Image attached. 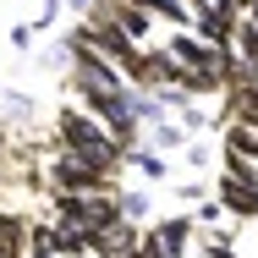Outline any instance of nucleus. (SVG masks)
Returning a JSON list of instances; mask_svg holds the SVG:
<instances>
[{
  "label": "nucleus",
  "instance_id": "obj_1",
  "mask_svg": "<svg viewBox=\"0 0 258 258\" xmlns=\"http://www.w3.org/2000/svg\"><path fill=\"white\" fill-rule=\"evenodd\" d=\"M55 143H60V149H72V154H83V159H94L110 181L126 170V149L104 132L88 110H77V104H66V110L55 115Z\"/></svg>",
  "mask_w": 258,
  "mask_h": 258
},
{
  "label": "nucleus",
  "instance_id": "obj_2",
  "mask_svg": "<svg viewBox=\"0 0 258 258\" xmlns=\"http://www.w3.org/2000/svg\"><path fill=\"white\" fill-rule=\"evenodd\" d=\"M50 187H55V192H110V176H104L94 159L72 154V149H55V159H50Z\"/></svg>",
  "mask_w": 258,
  "mask_h": 258
},
{
  "label": "nucleus",
  "instance_id": "obj_3",
  "mask_svg": "<svg viewBox=\"0 0 258 258\" xmlns=\"http://www.w3.org/2000/svg\"><path fill=\"white\" fill-rule=\"evenodd\" d=\"M192 231H198L192 214H165V220L154 225L159 253H165V258H187V253H192Z\"/></svg>",
  "mask_w": 258,
  "mask_h": 258
},
{
  "label": "nucleus",
  "instance_id": "obj_4",
  "mask_svg": "<svg viewBox=\"0 0 258 258\" xmlns=\"http://www.w3.org/2000/svg\"><path fill=\"white\" fill-rule=\"evenodd\" d=\"M220 204L242 220H258V187L253 181H236V176H220Z\"/></svg>",
  "mask_w": 258,
  "mask_h": 258
},
{
  "label": "nucleus",
  "instance_id": "obj_5",
  "mask_svg": "<svg viewBox=\"0 0 258 258\" xmlns=\"http://www.w3.org/2000/svg\"><path fill=\"white\" fill-rule=\"evenodd\" d=\"M225 154H242V159L258 165V126L253 121H231L225 126Z\"/></svg>",
  "mask_w": 258,
  "mask_h": 258
},
{
  "label": "nucleus",
  "instance_id": "obj_6",
  "mask_svg": "<svg viewBox=\"0 0 258 258\" xmlns=\"http://www.w3.org/2000/svg\"><path fill=\"white\" fill-rule=\"evenodd\" d=\"M192 138H187V126H176V121H159V126H149V149L154 154H176V149H187Z\"/></svg>",
  "mask_w": 258,
  "mask_h": 258
},
{
  "label": "nucleus",
  "instance_id": "obj_7",
  "mask_svg": "<svg viewBox=\"0 0 258 258\" xmlns=\"http://www.w3.org/2000/svg\"><path fill=\"white\" fill-rule=\"evenodd\" d=\"M126 165H132L143 181H170V165H165V154H154V149H132Z\"/></svg>",
  "mask_w": 258,
  "mask_h": 258
},
{
  "label": "nucleus",
  "instance_id": "obj_8",
  "mask_svg": "<svg viewBox=\"0 0 258 258\" xmlns=\"http://www.w3.org/2000/svg\"><path fill=\"white\" fill-rule=\"evenodd\" d=\"M115 209H121V220H126V225H143V220H149V192H132V187H126V192H115Z\"/></svg>",
  "mask_w": 258,
  "mask_h": 258
},
{
  "label": "nucleus",
  "instance_id": "obj_9",
  "mask_svg": "<svg viewBox=\"0 0 258 258\" xmlns=\"http://www.w3.org/2000/svg\"><path fill=\"white\" fill-rule=\"evenodd\" d=\"M181 126H187V138L198 143V138H204L214 121H209V110H204V104H187V110H181Z\"/></svg>",
  "mask_w": 258,
  "mask_h": 258
},
{
  "label": "nucleus",
  "instance_id": "obj_10",
  "mask_svg": "<svg viewBox=\"0 0 258 258\" xmlns=\"http://www.w3.org/2000/svg\"><path fill=\"white\" fill-rule=\"evenodd\" d=\"M220 220H225V204L220 198H204V204L192 209V225H220Z\"/></svg>",
  "mask_w": 258,
  "mask_h": 258
},
{
  "label": "nucleus",
  "instance_id": "obj_11",
  "mask_svg": "<svg viewBox=\"0 0 258 258\" xmlns=\"http://www.w3.org/2000/svg\"><path fill=\"white\" fill-rule=\"evenodd\" d=\"M60 11H66L60 0H39V11H33V33H44V28H50V22L60 17Z\"/></svg>",
  "mask_w": 258,
  "mask_h": 258
},
{
  "label": "nucleus",
  "instance_id": "obj_12",
  "mask_svg": "<svg viewBox=\"0 0 258 258\" xmlns=\"http://www.w3.org/2000/svg\"><path fill=\"white\" fill-rule=\"evenodd\" d=\"M33 39H39V33H33V22H17V28H11V50H33Z\"/></svg>",
  "mask_w": 258,
  "mask_h": 258
},
{
  "label": "nucleus",
  "instance_id": "obj_13",
  "mask_svg": "<svg viewBox=\"0 0 258 258\" xmlns=\"http://www.w3.org/2000/svg\"><path fill=\"white\" fill-rule=\"evenodd\" d=\"M187 170L209 176V149H204V143H187Z\"/></svg>",
  "mask_w": 258,
  "mask_h": 258
},
{
  "label": "nucleus",
  "instance_id": "obj_14",
  "mask_svg": "<svg viewBox=\"0 0 258 258\" xmlns=\"http://www.w3.org/2000/svg\"><path fill=\"white\" fill-rule=\"evenodd\" d=\"M176 198H187V204H204L209 192H204V181H181V187H176Z\"/></svg>",
  "mask_w": 258,
  "mask_h": 258
},
{
  "label": "nucleus",
  "instance_id": "obj_15",
  "mask_svg": "<svg viewBox=\"0 0 258 258\" xmlns=\"http://www.w3.org/2000/svg\"><path fill=\"white\" fill-rule=\"evenodd\" d=\"M6 110H11V115H33V99H28V94H6Z\"/></svg>",
  "mask_w": 258,
  "mask_h": 258
},
{
  "label": "nucleus",
  "instance_id": "obj_16",
  "mask_svg": "<svg viewBox=\"0 0 258 258\" xmlns=\"http://www.w3.org/2000/svg\"><path fill=\"white\" fill-rule=\"evenodd\" d=\"M60 6H66V11H72V17H77V22H83V17H88V11H94V6H99V0H60Z\"/></svg>",
  "mask_w": 258,
  "mask_h": 258
},
{
  "label": "nucleus",
  "instance_id": "obj_17",
  "mask_svg": "<svg viewBox=\"0 0 258 258\" xmlns=\"http://www.w3.org/2000/svg\"><path fill=\"white\" fill-rule=\"evenodd\" d=\"M187 6H192V11L204 17V11H214V6H231V0H187Z\"/></svg>",
  "mask_w": 258,
  "mask_h": 258
},
{
  "label": "nucleus",
  "instance_id": "obj_18",
  "mask_svg": "<svg viewBox=\"0 0 258 258\" xmlns=\"http://www.w3.org/2000/svg\"><path fill=\"white\" fill-rule=\"evenodd\" d=\"M231 6H236V17H253L258 11V0H231Z\"/></svg>",
  "mask_w": 258,
  "mask_h": 258
}]
</instances>
